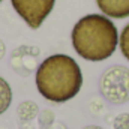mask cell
<instances>
[{
    "label": "cell",
    "mask_w": 129,
    "mask_h": 129,
    "mask_svg": "<svg viewBox=\"0 0 129 129\" xmlns=\"http://www.w3.org/2000/svg\"><path fill=\"white\" fill-rule=\"evenodd\" d=\"M119 45H120V51L123 54V57L129 60V24H126L123 27V30L120 33L119 38Z\"/></svg>",
    "instance_id": "obj_9"
},
{
    "label": "cell",
    "mask_w": 129,
    "mask_h": 129,
    "mask_svg": "<svg viewBox=\"0 0 129 129\" xmlns=\"http://www.w3.org/2000/svg\"><path fill=\"white\" fill-rule=\"evenodd\" d=\"M114 129H129V113L119 114L114 119Z\"/></svg>",
    "instance_id": "obj_10"
},
{
    "label": "cell",
    "mask_w": 129,
    "mask_h": 129,
    "mask_svg": "<svg viewBox=\"0 0 129 129\" xmlns=\"http://www.w3.org/2000/svg\"><path fill=\"white\" fill-rule=\"evenodd\" d=\"M2 2H3V0H0V3H2Z\"/></svg>",
    "instance_id": "obj_13"
},
{
    "label": "cell",
    "mask_w": 129,
    "mask_h": 129,
    "mask_svg": "<svg viewBox=\"0 0 129 129\" xmlns=\"http://www.w3.org/2000/svg\"><path fill=\"white\" fill-rule=\"evenodd\" d=\"M83 74L78 63L66 54H53L36 69V87L50 102L63 104L78 95Z\"/></svg>",
    "instance_id": "obj_1"
},
{
    "label": "cell",
    "mask_w": 129,
    "mask_h": 129,
    "mask_svg": "<svg viewBox=\"0 0 129 129\" xmlns=\"http://www.w3.org/2000/svg\"><path fill=\"white\" fill-rule=\"evenodd\" d=\"M83 129H104V128L96 126V125H89V126H86V128H83Z\"/></svg>",
    "instance_id": "obj_12"
},
{
    "label": "cell",
    "mask_w": 129,
    "mask_h": 129,
    "mask_svg": "<svg viewBox=\"0 0 129 129\" xmlns=\"http://www.w3.org/2000/svg\"><path fill=\"white\" fill-rule=\"evenodd\" d=\"M15 12L30 29H39L51 14L56 0H11Z\"/></svg>",
    "instance_id": "obj_4"
},
{
    "label": "cell",
    "mask_w": 129,
    "mask_h": 129,
    "mask_svg": "<svg viewBox=\"0 0 129 129\" xmlns=\"http://www.w3.org/2000/svg\"><path fill=\"white\" fill-rule=\"evenodd\" d=\"M101 95L108 102L120 105L129 101V68L122 64L110 66L99 80Z\"/></svg>",
    "instance_id": "obj_3"
},
{
    "label": "cell",
    "mask_w": 129,
    "mask_h": 129,
    "mask_svg": "<svg viewBox=\"0 0 129 129\" xmlns=\"http://www.w3.org/2000/svg\"><path fill=\"white\" fill-rule=\"evenodd\" d=\"M41 50L35 45H21L11 54V66L20 77H30L38 68Z\"/></svg>",
    "instance_id": "obj_5"
},
{
    "label": "cell",
    "mask_w": 129,
    "mask_h": 129,
    "mask_svg": "<svg viewBox=\"0 0 129 129\" xmlns=\"http://www.w3.org/2000/svg\"><path fill=\"white\" fill-rule=\"evenodd\" d=\"M71 39L80 57L90 62H102L114 54L119 45V32L110 17L89 14L77 21Z\"/></svg>",
    "instance_id": "obj_2"
},
{
    "label": "cell",
    "mask_w": 129,
    "mask_h": 129,
    "mask_svg": "<svg viewBox=\"0 0 129 129\" xmlns=\"http://www.w3.org/2000/svg\"><path fill=\"white\" fill-rule=\"evenodd\" d=\"M5 54H6V45H5V42L0 39V60L5 57Z\"/></svg>",
    "instance_id": "obj_11"
},
{
    "label": "cell",
    "mask_w": 129,
    "mask_h": 129,
    "mask_svg": "<svg viewBox=\"0 0 129 129\" xmlns=\"http://www.w3.org/2000/svg\"><path fill=\"white\" fill-rule=\"evenodd\" d=\"M101 12L110 18L122 20L129 17V0H96Z\"/></svg>",
    "instance_id": "obj_6"
},
{
    "label": "cell",
    "mask_w": 129,
    "mask_h": 129,
    "mask_svg": "<svg viewBox=\"0 0 129 129\" xmlns=\"http://www.w3.org/2000/svg\"><path fill=\"white\" fill-rule=\"evenodd\" d=\"M12 102V89L5 78L0 77V116L11 107Z\"/></svg>",
    "instance_id": "obj_8"
},
{
    "label": "cell",
    "mask_w": 129,
    "mask_h": 129,
    "mask_svg": "<svg viewBox=\"0 0 129 129\" xmlns=\"http://www.w3.org/2000/svg\"><path fill=\"white\" fill-rule=\"evenodd\" d=\"M39 114V107L33 101H24L17 108V116L21 122H30Z\"/></svg>",
    "instance_id": "obj_7"
}]
</instances>
